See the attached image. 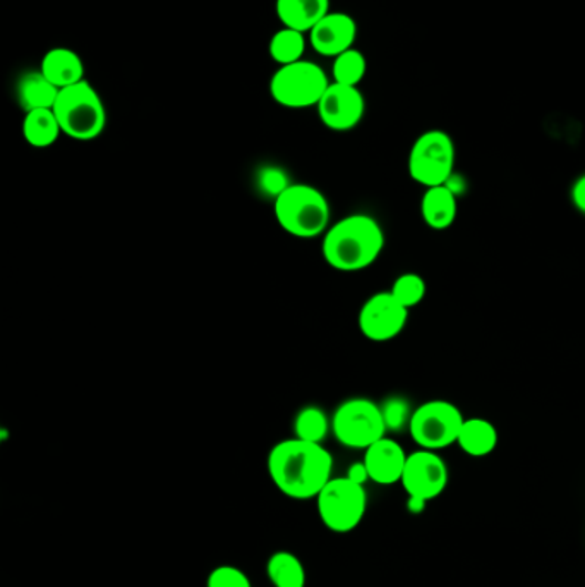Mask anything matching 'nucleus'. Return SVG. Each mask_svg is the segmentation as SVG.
Listing matches in <instances>:
<instances>
[{
  "label": "nucleus",
  "mask_w": 585,
  "mask_h": 587,
  "mask_svg": "<svg viewBox=\"0 0 585 587\" xmlns=\"http://www.w3.org/2000/svg\"><path fill=\"white\" fill-rule=\"evenodd\" d=\"M333 457L321 443L284 440L268 455V473L278 492L292 500H311L327 486Z\"/></svg>",
  "instance_id": "nucleus-1"
},
{
  "label": "nucleus",
  "mask_w": 585,
  "mask_h": 587,
  "mask_svg": "<svg viewBox=\"0 0 585 587\" xmlns=\"http://www.w3.org/2000/svg\"><path fill=\"white\" fill-rule=\"evenodd\" d=\"M384 234L374 218L356 214L342 218L325 234L324 256L335 270L359 271L371 267L383 251Z\"/></svg>",
  "instance_id": "nucleus-2"
},
{
  "label": "nucleus",
  "mask_w": 585,
  "mask_h": 587,
  "mask_svg": "<svg viewBox=\"0 0 585 587\" xmlns=\"http://www.w3.org/2000/svg\"><path fill=\"white\" fill-rule=\"evenodd\" d=\"M275 217L281 229L300 239H312L328 230L330 205L324 193L308 184H290L275 199Z\"/></svg>",
  "instance_id": "nucleus-3"
},
{
  "label": "nucleus",
  "mask_w": 585,
  "mask_h": 587,
  "mask_svg": "<svg viewBox=\"0 0 585 587\" xmlns=\"http://www.w3.org/2000/svg\"><path fill=\"white\" fill-rule=\"evenodd\" d=\"M52 111L62 133L78 142L95 140L105 130L106 114L102 99L86 80L61 90Z\"/></svg>",
  "instance_id": "nucleus-4"
},
{
  "label": "nucleus",
  "mask_w": 585,
  "mask_h": 587,
  "mask_svg": "<svg viewBox=\"0 0 585 587\" xmlns=\"http://www.w3.org/2000/svg\"><path fill=\"white\" fill-rule=\"evenodd\" d=\"M330 84L324 69L302 59L294 64L280 65L271 78L270 95L281 107H318Z\"/></svg>",
  "instance_id": "nucleus-5"
},
{
  "label": "nucleus",
  "mask_w": 585,
  "mask_h": 587,
  "mask_svg": "<svg viewBox=\"0 0 585 587\" xmlns=\"http://www.w3.org/2000/svg\"><path fill=\"white\" fill-rule=\"evenodd\" d=\"M321 523L333 533L346 534L362 523L368 508L365 486L349 477H331L316 496Z\"/></svg>",
  "instance_id": "nucleus-6"
},
{
  "label": "nucleus",
  "mask_w": 585,
  "mask_h": 587,
  "mask_svg": "<svg viewBox=\"0 0 585 587\" xmlns=\"http://www.w3.org/2000/svg\"><path fill=\"white\" fill-rule=\"evenodd\" d=\"M455 167V145L449 133L431 130L415 140L409 155V174L428 187L449 184Z\"/></svg>",
  "instance_id": "nucleus-7"
},
{
  "label": "nucleus",
  "mask_w": 585,
  "mask_h": 587,
  "mask_svg": "<svg viewBox=\"0 0 585 587\" xmlns=\"http://www.w3.org/2000/svg\"><path fill=\"white\" fill-rule=\"evenodd\" d=\"M331 431L343 446L366 451L383 439L387 424L380 405L368 399H350L335 411Z\"/></svg>",
  "instance_id": "nucleus-8"
},
{
  "label": "nucleus",
  "mask_w": 585,
  "mask_h": 587,
  "mask_svg": "<svg viewBox=\"0 0 585 587\" xmlns=\"http://www.w3.org/2000/svg\"><path fill=\"white\" fill-rule=\"evenodd\" d=\"M464 421V414L452 402L430 401L412 412L409 431L421 449L438 452L456 443Z\"/></svg>",
  "instance_id": "nucleus-9"
},
{
  "label": "nucleus",
  "mask_w": 585,
  "mask_h": 587,
  "mask_svg": "<svg viewBox=\"0 0 585 587\" xmlns=\"http://www.w3.org/2000/svg\"><path fill=\"white\" fill-rule=\"evenodd\" d=\"M449 465L437 452L421 451L412 452L407 457L406 470L402 474L403 490L407 496L431 502L445 492L449 486Z\"/></svg>",
  "instance_id": "nucleus-10"
},
{
  "label": "nucleus",
  "mask_w": 585,
  "mask_h": 587,
  "mask_svg": "<svg viewBox=\"0 0 585 587\" xmlns=\"http://www.w3.org/2000/svg\"><path fill=\"white\" fill-rule=\"evenodd\" d=\"M409 320V309L403 308L392 292H378L361 308L359 328L372 342H388L402 333Z\"/></svg>",
  "instance_id": "nucleus-11"
},
{
  "label": "nucleus",
  "mask_w": 585,
  "mask_h": 587,
  "mask_svg": "<svg viewBox=\"0 0 585 587\" xmlns=\"http://www.w3.org/2000/svg\"><path fill=\"white\" fill-rule=\"evenodd\" d=\"M365 109L361 90L339 83H331L318 103L319 119L331 131H349L358 126Z\"/></svg>",
  "instance_id": "nucleus-12"
},
{
  "label": "nucleus",
  "mask_w": 585,
  "mask_h": 587,
  "mask_svg": "<svg viewBox=\"0 0 585 587\" xmlns=\"http://www.w3.org/2000/svg\"><path fill=\"white\" fill-rule=\"evenodd\" d=\"M358 37V24L346 12H328L309 31V43L324 58H339L340 54L352 49Z\"/></svg>",
  "instance_id": "nucleus-13"
},
{
  "label": "nucleus",
  "mask_w": 585,
  "mask_h": 587,
  "mask_svg": "<svg viewBox=\"0 0 585 587\" xmlns=\"http://www.w3.org/2000/svg\"><path fill=\"white\" fill-rule=\"evenodd\" d=\"M409 455L396 440L383 439L372 443L365 451V465L369 473V481L381 486L396 485L402 481L403 470Z\"/></svg>",
  "instance_id": "nucleus-14"
},
{
  "label": "nucleus",
  "mask_w": 585,
  "mask_h": 587,
  "mask_svg": "<svg viewBox=\"0 0 585 587\" xmlns=\"http://www.w3.org/2000/svg\"><path fill=\"white\" fill-rule=\"evenodd\" d=\"M459 212L456 195L449 184L428 187L421 202V214L425 226L433 230H447L453 226Z\"/></svg>",
  "instance_id": "nucleus-15"
},
{
  "label": "nucleus",
  "mask_w": 585,
  "mask_h": 587,
  "mask_svg": "<svg viewBox=\"0 0 585 587\" xmlns=\"http://www.w3.org/2000/svg\"><path fill=\"white\" fill-rule=\"evenodd\" d=\"M330 12V0H277L278 20L286 28L309 33Z\"/></svg>",
  "instance_id": "nucleus-16"
},
{
  "label": "nucleus",
  "mask_w": 585,
  "mask_h": 587,
  "mask_svg": "<svg viewBox=\"0 0 585 587\" xmlns=\"http://www.w3.org/2000/svg\"><path fill=\"white\" fill-rule=\"evenodd\" d=\"M43 76L59 90L69 89L84 80V64L74 50L52 49L42 61Z\"/></svg>",
  "instance_id": "nucleus-17"
},
{
  "label": "nucleus",
  "mask_w": 585,
  "mask_h": 587,
  "mask_svg": "<svg viewBox=\"0 0 585 587\" xmlns=\"http://www.w3.org/2000/svg\"><path fill=\"white\" fill-rule=\"evenodd\" d=\"M456 445L471 457H486L499 445V431L483 418H471L462 424Z\"/></svg>",
  "instance_id": "nucleus-18"
},
{
  "label": "nucleus",
  "mask_w": 585,
  "mask_h": 587,
  "mask_svg": "<svg viewBox=\"0 0 585 587\" xmlns=\"http://www.w3.org/2000/svg\"><path fill=\"white\" fill-rule=\"evenodd\" d=\"M61 90L55 84L50 83L42 71L39 73H28L18 83V100L24 111H42V109H53L58 102Z\"/></svg>",
  "instance_id": "nucleus-19"
},
{
  "label": "nucleus",
  "mask_w": 585,
  "mask_h": 587,
  "mask_svg": "<svg viewBox=\"0 0 585 587\" xmlns=\"http://www.w3.org/2000/svg\"><path fill=\"white\" fill-rule=\"evenodd\" d=\"M62 130L52 109L28 112L23 121V136L28 145L47 148L58 142Z\"/></svg>",
  "instance_id": "nucleus-20"
},
{
  "label": "nucleus",
  "mask_w": 585,
  "mask_h": 587,
  "mask_svg": "<svg viewBox=\"0 0 585 587\" xmlns=\"http://www.w3.org/2000/svg\"><path fill=\"white\" fill-rule=\"evenodd\" d=\"M266 574L275 587H306V568L290 552H277L266 564Z\"/></svg>",
  "instance_id": "nucleus-21"
},
{
  "label": "nucleus",
  "mask_w": 585,
  "mask_h": 587,
  "mask_svg": "<svg viewBox=\"0 0 585 587\" xmlns=\"http://www.w3.org/2000/svg\"><path fill=\"white\" fill-rule=\"evenodd\" d=\"M270 58L277 64L289 65L294 62L302 61L306 52V37L302 31L284 28L271 37L270 47H268Z\"/></svg>",
  "instance_id": "nucleus-22"
},
{
  "label": "nucleus",
  "mask_w": 585,
  "mask_h": 587,
  "mask_svg": "<svg viewBox=\"0 0 585 587\" xmlns=\"http://www.w3.org/2000/svg\"><path fill=\"white\" fill-rule=\"evenodd\" d=\"M366 58L359 50L350 49L333 62V83L346 84V86H359L366 76Z\"/></svg>",
  "instance_id": "nucleus-23"
},
{
  "label": "nucleus",
  "mask_w": 585,
  "mask_h": 587,
  "mask_svg": "<svg viewBox=\"0 0 585 587\" xmlns=\"http://www.w3.org/2000/svg\"><path fill=\"white\" fill-rule=\"evenodd\" d=\"M294 430H296V439L321 443L327 439L330 423H328L327 414L321 409L306 408L297 414Z\"/></svg>",
  "instance_id": "nucleus-24"
},
{
  "label": "nucleus",
  "mask_w": 585,
  "mask_h": 587,
  "mask_svg": "<svg viewBox=\"0 0 585 587\" xmlns=\"http://www.w3.org/2000/svg\"><path fill=\"white\" fill-rule=\"evenodd\" d=\"M390 292L403 308L411 309L424 299L425 282L421 275L403 274L393 282Z\"/></svg>",
  "instance_id": "nucleus-25"
},
{
  "label": "nucleus",
  "mask_w": 585,
  "mask_h": 587,
  "mask_svg": "<svg viewBox=\"0 0 585 587\" xmlns=\"http://www.w3.org/2000/svg\"><path fill=\"white\" fill-rule=\"evenodd\" d=\"M381 414H383L387 430L400 431L411 424V409H409V404H407L403 399H400V397L388 399V401L381 405Z\"/></svg>",
  "instance_id": "nucleus-26"
},
{
  "label": "nucleus",
  "mask_w": 585,
  "mask_h": 587,
  "mask_svg": "<svg viewBox=\"0 0 585 587\" xmlns=\"http://www.w3.org/2000/svg\"><path fill=\"white\" fill-rule=\"evenodd\" d=\"M206 587H253L252 579L234 565H220L213 568L206 579Z\"/></svg>",
  "instance_id": "nucleus-27"
},
{
  "label": "nucleus",
  "mask_w": 585,
  "mask_h": 587,
  "mask_svg": "<svg viewBox=\"0 0 585 587\" xmlns=\"http://www.w3.org/2000/svg\"><path fill=\"white\" fill-rule=\"evenodd\" d=\"M289 179H287L286 174L280 171V168L268 167L263 168L261 174H259V187L265 195L274 196L275 199L286 192L289 187Z\"/></svg>",
  "instance_id": "nucleus-28"
},
{
  "label": "nucleus",
  "mask_w": 585,
  "mask_h": 587,
  "mask_svg": "<svg viewBox=\"0 0 585 587\" xmlns=\"http://www.w3.org/2000/svg\"><path fill=\"white\" fill-rule=\"evenodd\" d=\"M571 196L575 208L585 215V174L575 181L574 186H572Z\"/></svg>",
  "instance_id": "nucleus-29"
},
{
  "label": "nucleus",
  "mask_w": 585,
  "mask_h": 587,
  "mask_svg": "<svg viewBox=\"0 0 585 587\" xmlns=\"http://www.w3.org/2000/svg\"><path fill=\"white\" fill-rule=\"evenodd\" d=\"M347 477L352 480L353 483L365 486L369 481V473L366 470L365 462H356V464L350 465L349 471H347Z\"/></svg>",
  "instance_id": "nucleus-30"
},
{
  "label": "nucleus",
  "mask_w": 585,
  "mask_h": 587,
  "mask_svg": "<svg viewBox=\"0 0 585 587\" xmlns=\"http://www.w3.org/2000/svg\"><path fill=\"white\" fill-rule=\"evenodd\" d=\"M425 505H428V502H424V500L414 498V496L407 498V511L412 512V514H422L425 511Z\"/></svg>",
  "instance_id": "nucleus-31"
}]
</instances>
